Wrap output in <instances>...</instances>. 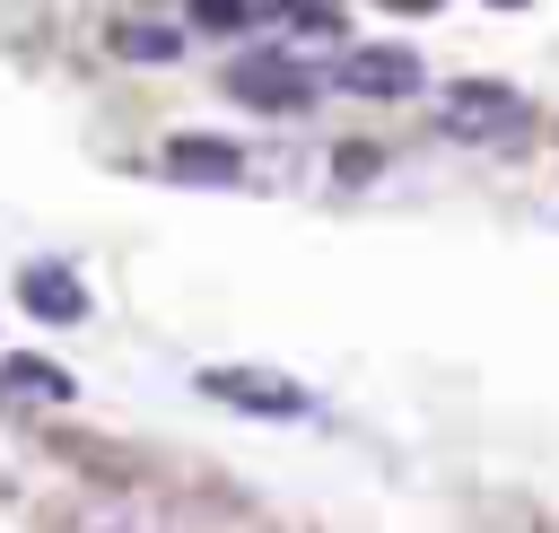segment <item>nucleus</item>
<instances>
[{
  "label": "nucleus",
  "instance_id": "obj_2",
  "mask_svg": "<svg viewBox=\"0 0 559 533\" xmlns=\"http://www.w3.org/2000/svg\"><path fill=\"white\" fill-rule=\"evenodd\" d=\"M227 87H236L245 105H262V114H306V105H314V70H306L297 52H280V44L245 52V61L227 70Z\"/></svg>",
  "mask_w": 559,
  "mask_h": 533
},
{
  "label": "nucleus",
  "instance_id": "obj_1",
  "mask_svg": "<svg viewBox=\"0 0 559 533\" xmlns=\"http://www.w3.org/2000/svg\"><path fill=\"white\" fill-rule=\"evenodd\" d=\"M533 122V105L515 96V87H489V79H463V87H445V105H437V131L445 140H515Z\"/></svg>",
  "mask_w": 559,
  "mask_h": 533
},
{
  "label": "nucleus",
  "instance_id": "obj_10",
  "mask_svg": "<svg viewBox=\"0 0 559 533\" xmlns=\"http://www.w3.org/2000/svg\"><path fill=\"white\" fill-rule=\"evenodd\" d=\"M288 26H306V35H341V17H332V9H288Z\"/></svg>",
  "mask_w": 559,
  "mask_h": 533
},
{
  "label": "nucleus",
  "instance_id": "obj_4",
  "mask_svg": "<svg viewBox=\"0 0 559 533\" xmlns=\"http://www.w3.org/2000/svg\"><path fill=\"white\" fill-rule=\"evenodd\" d=\"M419 52H402V44H358V52H341V87L349 96H419Z\"/></svg>",
  "mask_w": 559,
  "mask_h": 533
},
{
  "label": "nucleus",
  "instance_id": "obj_6",
  "mask_svg": "<svg viewBox=\"0 0 559 533\" xmlns=\"http://www.w3.org/2000/svg\"><path fill=\"white\" fill-rule=\"evenodd\" d=\"M166 166L192 175V183H236V175H245V149L218 140V131H175V140H166Z\"/></svg>",
  "mask_w": 559,
  "mask_h": 533
},
{
  "label": "nucleus",
  "instance_id": "obj_8",
  "mask_svg": "<svg viewBox=\"0 0 559 533\" xmlns=\"http://www.w3.org/2000/svg\"><path fill=\"white\" fill-rule=\"evenodd\" d=\"M114 44H122L131 61H175V52H183V35H175L166 17H131V26L114 35Z\"/></svg>",
  "mask_w": 559,
  "mask_h": 533
},
{
  "label": "nucleus",
  "instance_id": "obj_5",
  "mask_svg": "<svg viewBox=\"0 0 559 533\" xmlns=\"http://www.w3.org/2000/svg\"><path fill=\"white\" fill-rule=\"evenodd\" d=\"M17 306H26L35 323H79V315H87V288H79L70 262H26V271H17Z\"/></svg>",
  "mask_w": 559,
  "mask_h": 533
},
{
  "label": "nucleus",
  "instance_id": "obj_9",
  "mask_svg": "<svg viewBox=\"0 0 559 533\" xmlns=\"http://www.w3.org/2000/svg\"><path fill=\"white\" fill-rule=\"evenodd\" d=\"M262 17H271V9H245V0H201V9H192V26H218V35H227V26H262Z\"/></svg>",
  "mask_w": 559,
  "mask_h": 533
},
{
  "label": "nucleus",
  "instance_id": "obj_7",
  "mask_svg": "<svg viewBox=\"0 0 559 533\" xmlns=\"http://www.w3.org/2000/svg\"><path fill=\"white\" fill-rule=\"evenodd\" d=\"M0 393H26V402H70L79 393V376L70 367H52V358H0Z\"/></svg>",
  "mask_w": 559,
  "mask_h": 533
},
{
  "label": "nucleus",
  "instance_id": "obj_3",
  "mask_svg": "<svg viewBox=\"0 0 559 533\" xmlns=\"http://www.w3.org/2000/svg\"><path fill=\"white\" fill-rule=\"evenodd\" d=\"M201 393L227 402V411H253V419H297L306 411V384L271 376V367H201Z\"/></svg>",
  "mask_w": 559,
  "mask_h": 533
}]
</instances>
